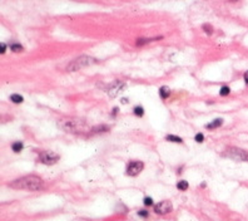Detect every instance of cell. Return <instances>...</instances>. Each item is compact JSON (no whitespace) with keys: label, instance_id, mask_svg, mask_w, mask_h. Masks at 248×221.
<instances>
[{"label":"cell","instance_id":"9c48e42d","mask_svg":"<svg viewBox=\"0 0 248 221\" xmlns=\"http://www.w3.org/2000/svg\"><path fill=\"white\" fill-rule=\"evenodd\" d=\"M222 124H223V119H222V118H217V119L212 121L211 123H208L207 126H205V128H208V130H213V128H218V127H221Z\"/></svg>","mask_w":248,"mask_h":221},{"label":"cell","instance_id":"603a6c76","mask_svg":"<svg viewBox=\"0 0 248 221\" xmlns=\"http://www.w3.org/2000/svg\"><path fill=\"white\" fill-rule=\"evenodd\" d=\"M138 215H139L140 217H148L149 212L147 211V210H139V211H138Z\"/></svg>","mask_w":248,"mask_h":221},{"label":"cell","instance_id":"277c9868","mask_svg":"<svg viewBox=\"0 0 248 221\" xmlns=\"http://www.w3.org/2000/svg\"><path fill=\"white\" fill-rule=\"evenodd\" d=\"M223 156L232 158L236 161H247L248 162V152H246L245 149L238 148V147H227L223 152Z\"/></svg>","mask_w":248,"mask_h":221},{"label":"cell","instance_id":"7a4b0ae2","mask_svg":"<svg viewBox=\"0 0 248 221\" xmlns=\"http://www.w3.org/2000/svg\"><path fill=\"white\" fill-rule=\"evenodd\" d=\"M58 127L64 132L69 133H80V132H87L89 130V126L85 122V119L82 118H61L58 121Z\"/></svg>","mask_w":248,"mask_h":221},{"label":"cell","instance_id":"52a82bcc","mask_svg":"<svg viewBox=\"0 0 248 221\" xmlns=\"http://www.w3.org/2000/svg\"><path fill=\"white\" fill-rule=\"evenodd\" d=\"M143 168H144V163L142 161H130L127 167V175L128 176H137L142 172Z\"/></svg>","mask_w":248,"mask_h":221},{"label":"cell","instance_id":"7402d4cb","mask_svg":"<svg viewBox=\"0 0 248 221\" xmlns=\"http://www.w3.org/2000/svg\"><path fill=\"white\" fill-rule=\"evenodd\" d=\"M143 202H144L145 206H153V200L150 199V197H144Z\"/></svg>","mask_w":248,"mask_h":221},{"label":"cell","instance_id":"30bf717a","mask_svg":"<svg viewBox=\"0 0 248 221\" xmlns=\"http://www.w3.org/2000/svg\"><path fill=\"white\" fill-rule=\"evenodd\" d=\"M158 39H162V36H159V38H150V39H144V38H140L136 41V45L137 47H142V45L144 44H148L150 41H154V40H158Z\"/></svg>","mask_w":248,"mask_h":221},{"label":"cell","instance_id":"83f0119b","mask_svg":"<svg viewBox=\"0 0 248 221\" xmlns=\"http://www.w3.org/2000/svg\"><path fill=\"white\" fill-rule=\"evenodd\" d=\"M229 1H238V0H229Z\"/></svg>","mask_w":248,"mask_h":221},{"label":"cell","instance_id":"d4e9b609","mask_svg":"<svg viewBox=\"0 0 248 221\" xmlns=\"http://www.w3.org/2000/svg\"><path fill=\"white\" fill-rule=\"evenodd\" d=\"M118 111H119V108H118V107L113 108V112H112V114H113V116H114V114H117V113H118Z\"/></svg>","mask_w":248,"mask_h":221},{"label":"cell","instance_id":"7c38bea8","mask_svg":"<svg viewBox=\"0 0 248 221\" xmlns=\"http://www.w3.org/2000/svg\"><path fill=\"white\" fill-rule=\"evenodd\" d=\"M166 140L169 141V142H175V143H182V142H183V140L180 138V137L173 136V135H168V136L166 137Z\"/></svg>","mask_w":248,"mask_h":221},{"label":"cell","instance_id":"484cf974","mask_svg":"<svg viewBox=\"0 0 248 221\" xmlns=\"http://www.w3.org/2000/svg\"><path fill=\"white\" fill-rule=\"evenodd\" d=\"M245 82L248 84V72H246V73H245Z\"/></svg>","mask_w":248,"mask_h":221},{"label":"cell","instance_id":"44dd1931","mask_svg":"<svg viewBox=\"0 0 248 221\" xmlns=\"http://www.w3.org/2000/svg\"><path fill=\"white\" fill-rule=\"evenodd\" d=\"M194 140H196L198 143H202V142L204 141V136H203V133H197L196 137H194Z\"/></svg>","mask_w":248,"mask_h":221},{"label":"cell","instance_id":"6da1fadb","mask_svg":"<svg viewBox=\"0 0 248 221\" xmlns=\"http://www.w3.org/2000/svg\"><path fill=\"white\" fill-rule=\"evenodd\" d=\"M11 189L15 190H27V191H39L44 187V182L39 176L35 175H28V176L20 177L18 180L13 181L9 185Z\"/></svg>","mask_w":248,"mask_h":221},{"label":"cell","instance_id":"e0dca14e","mask_svg":"<svg viewBox=\"0 0 248 221\" xmlns=\"http://www.w3.org/2000/svg\"><path fill=\"white\" fill-rule=\"evenodd\" d=\"M202 28H203V30L207 33L208 35H211L212 33H213V28H212V25H209V24H203V25H202Z\"/></svg>","mask_w":248,"mask_h":221},{"label":"cell","instance_id":"2e32d148","mask_svg":"<svg viewBox=\"0 0 248 221\" xmlns=\"http://www.w3.org/2000/svg\"><path fill=\"white\" fill-rule=\"evenodd\" d=\"M10 49H11L13 52H16V53H20V52L24 51L23 45H20V44H11L10 45Z\"/></svg>","mask_w":248,"mask_h":221},{"label":"cell","instance_id":"d6986e66","mask_svg":"<svg viewBox=\"0 0 248 221\" xmlns=\"http://www.w3.org/2000/svg\"><path fill=\"white\" fill-rule=\"evenodd\" d=\"M107 130H108L107 126H99V127H94L92 131H93L94 133H99V132H104V131H107Z\"/></svg>","mask_w":248,"mask_h":221},{"label":"cell","instance_id":"5b68a950","mask_svg":"<svg viewBox=\"0 0 248 221\" xmlns=\"http://www.w3.org/2000/svg\"><path fill=\"white\" fill-rule=\"evenodd\" d=\"M59 160V155L53 151H41L39 153V161L44 165H54Z\"/></svg>","mask_w":248,"mask_h":221},{"label":"cell","instance_id":"8fae6325","mask_svg":"<svg viewBox=\"0 0 248 221\" xmlns=\"http://www.w3.org/2000/svg\"><path fill=\"white\" fill-rule=\"evenodd\" d=\"M159 95H161L162 99H167L170 95V89L168 88V87H162V88L159 89Z\"/></svg>","mask_w":248,"mask_h":221},{"label":"cell","instance_id":"cb8c5ba5","mask_svg":"<svg viewBox=\"0 0 248 221\" xmlns=\"http://www.w3.org/2000/svg\"><path fill=\"white\" fill-rule=\"evenodd\" d=\"M5 51H6V45L4 44V43H1V45H0V53L4 54V53H5Z\"/></svg>","mask_w":248,"mask_h":221},{"label":"cell","instance_id":"5bb4252c","mask_svg":"<svg viewBox=\"0 0 248 221\" xmlns=\"http://www.w3.org/2000/svg\"><path fill=\"white\" fill-rule=\"evenodd\" d=\"M23 147H24V145L22 143V142H15V143H13L11 145V148H13V151L14 152H16V153H19L20 151L23 149Z\"/></svg>","mask_w":248,"mask_h":221},{"label":"cell","instance_id":"ba28073f","mask_svg":"<svg viewBox=\"0 0 248 221\" xmlns=\"http://www.w3.org/2000/svg\"><path fill=\"white\" fill-rule=\"evenodd\" d=\"M172 208H173L172 202L166 200V201H161L159 203H157V205L154 206V211H155V214H158V215H166V214H169L172 211Z\"/></svg>","mask_w":248,"mask_h":221},{"label":"cell","instance_id":"3957f363","mask_svg":"<svg viewBox=\"0 0 248 221\" xmlns=\"http://www.w3.org/2000/svg\"><path fill=\"white\" fill-rule=\"evenodd\" d=\"M95 63H96L95 58H92L89 55H80V57H78L77 59L71 60L68 64V67H66V69H68L69 72H75V70H79V69L84 68V67H89Z\"/></svg>","mask_w":248,"mask_h":221},{"label":"cell","instance_id":"8992f818","mask_svg":"<svg viewBox=\"0 0 248 221\" xmlns=\"http://www.w3.org/2000/svg\"><path fill=\"white\" fill-rule=\"evenodd\" d=\"M125 83H123L122 81H115L114 83H112L110 86L108 87V94H109V97H112V98H114V97H118V95L125 89Z\"/></svg>","mask_w":248,"mask_h":221},{"label":"cell","instance_id":"9a60e30c","mask_svg":"<svg viewBox=\"0 0 248 221\" xmlns=\"http://www.w3.org/2000/svg\"><path fill=\"white\" fill-rule=\"evenodd\" d=\"M10 101L14 103H22L24 101V98L20 94H11L10 95Z\"/></svg>","mask_w":248,"mask_h":221},{"label":"cell","instance_id":"4fadbf2b","mask_svg":"<svg viewBox=\"0 0 248 221\" xmlns=\"http://www.w3.org/2000/svg\"><path fill=\"white\" fill-rule=\"evenodd\" d=\"M188 187H189L188 182H187V181H184V180L179 181V182L177 183V189H178L179 191H186V190L188 189Z\"/></svg>","mask_w":248,"mask_h":221},{"label":"cell","instance_id":"ac0fdd59","mask_svg":"<svg viewBox=\"0 0 248 221\" xmlns=\"http://www.w3.org/2000/svg\"><path fill=\"white\" fill-rule=\"evenodd\" d=\"M134 114L138 116V117H142V116L144 114V109H143L142 107H136L134 108Z\"/></svg>","mask_w":248,"mask_h":221},{"label":"cell","instance_id":"4316f807","mask_svg":"<svg viewBox=\"0 0 248 221\" xmlns=\"http://www.w3.org/2000/svg\"><path fill=\"white\" fill-rule=\"evenodd\" d=\"M122 103H123V104L128 103V99H127V98H123V99H122Z\"/></svg>","mask_w":248,"mask_h":221},{"label":"cell","instance_id":"ffe728a7","mask_svg":"<svg viewBox=\"0 0 248 221\" xmlns=\"http://www.w3.org/2000/svg\"><path fill=\"white\" fill-rule=\"evenodd\" d=\"M229 92H231V89H229V87H222L221 88V91H219V94L221 95H228L229 94Z\"/></svg>","mask_w":248,"mask_h":221}]
</instances>
